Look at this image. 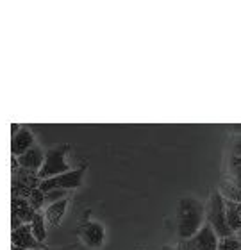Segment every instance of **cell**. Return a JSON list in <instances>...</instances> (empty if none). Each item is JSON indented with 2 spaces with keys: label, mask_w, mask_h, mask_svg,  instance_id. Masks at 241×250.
Segmentation results:
<instances>
[{
  "label": "cell",
  "mask_w": 241,
  "mask_h": 250,
  "mask_svg": "<svg viewBox=\"0 0 241 250\" xmlns=\"http://www.w3.org/2000/svg\"><path fill=\"white\" fill-rule=\"evenodd\" d=\"M205 224V206L195 197H182L175 211V232L181 241H189Z\"/></svg>",
  "instance_id": "1"
},
{
  "label": "cell",
  "mask_w": 241,
  "mask_h": 250,
  "mask_svg": "<svg viewBox=\"0 0 241 250\" xmlns=\"http://www.w3.org/2000/svg\"><path fill=\"white\" fill-rule=\"evenodd\" d=\"M205 206V222L211 225V229L215 230V234L220 238H225V236L234 234L227 224V216H225V198L220 193V189H211L209 197H207V202Z\"/></svg>",
  "instance_id": "2"
},
{
  "label": "cell",
  "mask_w": 241,
  "mask_h": 250,
  "mask_svg": "<svg viewBox=\"0 0 241 250\" xmlns=\"http://www.w3.org/2000/svg\"><path fill=\"white\" fill-rule=\"evenodd\" d=\"M72 146L68 143H59V145L48 146L45 148V159H43V167L41 170L36 173V177L40 181L48 177H56V175H61L64 172H70L72 170V165L68 163L66 156Z\"/></svg>",
  "instance_id": "3"
},
{
  "label": "cell",
  "mask_w": 241,
  "mask_h": 250,
  "mask_svg": "<svg viewBox=\"0 0 241 250\" xmlns=\"http://www.w3.org/2000/svg\"><path fill=\"white\" fill-rule=\"evenodd\" d=\"M86 170H88V165H80L79 168H72L70 172H64V173H61V175L43 179V181H40V184H38V189L43 193L72 191V189H77V188L82 186Z\"/></svg>",
  "instance_id": "4"
},
{
  "label": "cell",
  "mask_w": 241,
  "mask_h": 250,
  "mask_svg": "<svg viewBox=\"0 0 241 250\" xmlns=\"http://www.w3.org/2000/svg\"><path fill=\"white\" fill-rule=\"evenodd\" d=\"M77 240L80 245H84L89 250H100L105 243V227L99 220L89 218V211L84 214V218L80 220L79 227L75 230Z\"/></svg>",
  "instance_id": "5"
},
{
  "label": "cell",
  "mask_w": 241,
  "mask_h": 250,
  "mask_svg": "<svg viewBox=\"0 0 241 250\" xmlns=\"http://www.w3.org/2000/svg\"><path fill=\"white\" fill-rule=\"evenodd\" d=\"M11 243H13V247H16V249L20 250H38L45 247L34 238L29 224H23L18 229L11 230Z\"/></svg>",
  "instance_id": "6"
},
{
  "label": "cell",
  "mask_w": 241,
  "mask_h": 250,
  "mask_svg": "<svg viewBox=\"0 0 241 250\" xmlns=\"http://www.w3.org/2000/svg\"><path fill=\"white\" fill-rule=\"evenodd\" d=\"M43 159H45V150H43L40 145L31 146L25 154H21L20 157H16V165L25 170V172H31L36 175L43 167Z\"/></svg>",
  "instance_id": "7"
},
{
  "label": "cell",
  "mask_w": 241,
  "mask_h": 250,
  "mask_svg": "<svg viewBox=\"0 0 241 250\" xmlns=\"http://www.w3.org/2000/svg\"><path fill=\"white\" fill-rule=\"evenodd\" d=\"M36 213L38 211L31 208L27 198L13 197V225H11V230L18 229L23 224H31Z\"/></svg>",
  "instance_id": "8"
},
{
  "label": "cell",
  "mask_w": 241,
  "mask_h": 250,
  "mask_svg": "<svg viewBox=\"0 0 241 250\" xmlns=\"http://www.w3.org/2000/svg\"><path fill=\"white\" fill-rule=\"evenodd\" d=\"M34 145H36L34 132H32L29 127H23V125H21L20 130L13 134V140H11V154H13V157H20L21 154H25V152Z\"/></svg>",
  "instance_id": "9"
},
{
  "label": "cell",
  "mask_w": 241,
  "mask_h": 250,
  "mask_svg": "<svg viewBox=\"0 0 241 250\" xmlns=\"http://www.w3.org/2000/svg\"><path fill=\"white\" fill-rule=\"evenodd\" d=\"M188 243L195 250H218V236L215 234V230L211 229V225L205 222L202 225V229Z\"/></svg>",
  "instance_id": "10"
},
{
  "label": "cell",
  "mask_w": 241,
  "mask_h": 250,
  "mask_svg": "<svg viewBox=\"0 0 241 250\" xmlns=\"http://www.w3.org/2000/svg\"><path fill=\"white\" fill-rule=\"evenodd\" d=\"M70 202H72V198L64 197V198H59V200H56V202H52V204H48L47 208H45V211H43V216H45L47 225H50V227H59L64 218V214H66V211H68Z\"/></svg>",
  "instance_id": "11"
},
{
  "label": "cell",
  "mask_w": 241,
  "mask_h": 250,
  "mask_svg": "<svg viewBox=\"0 0 241 250\" xmlns=\"http://www.w3.org/2000/svg\"><path fill=\"white\" fill-rule=\"evenodd\" d=\"M225 216L231 230L236 234L238 230L241 229V213L240 209H238V204L232 202V200H227V198H225Z\"/></svg>",
  "instance_id": "12"
},
{
  "label": "cell",
  "mask_w": 241,
  "mask_h": 250,
  "mask_svg": "<svg viewBox=\"0 0 241 250\" xmlns=\"http://www.w3.org/2000/svg\"><path fill=\"white\" fill-rule=\"evenodd\" d=\"M29 225H31V230H32V234H34V238L43 245V243L47 241V222H45L43 211H38Z\"/></svg>",
  "instance_id": "13"
},
{
  "label": "cell",
  "mask_w": 241,
  "mask_h": 250,
  "mask_svg": "<svg viewBox=\"0 0 241 250\" xmlns=\"http://www.w3.org/2000/svg\"><path fill=\"white\" fill-rule=\"evenodd\" d=\"M240 249H241V241L238 238V234L225 236V238L218 240V250H240Z\"/></svg>",
  "instance_id": "14"
},
{
  "label": "cell",
  "mask_w": 241,
  "mask_h": 250,
  "mask_svg": "<svg viewBox=\"0 0 241 250\" xmlns=\"http://www.w3.org/2000/svg\"><path fill=\"white\" fill-rule=\"evenodd\" d=\"M229 148H231V156L241 157V134H231V140H229Z\"/></svg>",
  "instance_id": "15"
},
{
  "label": "cell",
  "mask_w": 241,
  "mask_h": 250,
  "mask_svg": "<svg viewBox=\"0 0 241 250\" xmlns=\"http://www.w3.org/2000/svg\"><path fill=\"white\" fill-rule=\"evenodd\" d=\"M241 173V157L231 156V163H229V175H238Z\"/></svg>",
  "instance_id": "16"
},
{
  "label": "cell",
  "mask_w": 241,
  "mask_h": 250,
  "mask_svg": "<svg viewBox=\"0 0 241 250\" xmlns=\"http://www.w3.org/2000/svg\"><path fill=\"white\" fill-rule=\"evenodd\" d=\"M227 181H229L232 186L241 188V173H238V175H227Z\"/></svg>",
  "instance_id": "17"
},
{
  "label": "cell",
  "mask_w": 241,
  "mask_h": 250,
  "mask_svg": "<svg viewBox=\"0 0 241 250\" xmlns=\"http://www.w3.org/2000/svg\"><path fill=\"white\" fill-rule=\"evenodd\" d=\"M77 247V243H72V245H66V247H59V249H54V247H43V249H38V250H74Z\"/></svg>",
  "instance_id": "18"
},
{
  "label": "cell",
  "mask_w": 241,
  "mask_h": 250,
  "mask_svg": "<svg viewBox=\"0 0 241 250\" xmlns=\"http://www.w3.org/2000/svg\"><path fill=\"white\" fill-rule=\"evenodd\" d=\"M179 250H195V249H193L191 245H189L188 241H182V247H181Z\"/></svg>",
  "instance_id": "19"
},
{
  "label": "cell",
  "mask_w": 241,
  "mask_h": 250,
  "mask_svg": "<svg viewBox=\"0 0 241 250\" xmlns=\"http://www.w3.org/2000/svg\"><path fill=\"white\" fill-rule=\"evenodd\" d=\"M162 250H179V249H175V247H164Z\"/></svg>",
  "instance_id": "20"
},
{
  "label": "cell",
  "mask_w": 241,
  "mask_h": 250,
  "mask_svg": "<svg viewBox=\"0 0 241 250\" xmlns=\"http://www.w3.org/2000/svg\"><path fill=\"white\" fill-rule=\"evenodd\" d=\"M234 129H238V130H240V134H241V125H234Z\"/></svg>",
  "instance_id": "21"
},
{
  "label": "cell",
  "mask_w": 241,
  "mask_h": 250,
  "mask_svg": "<svg viewBox=\"0 0 241 250\" xmlns=\"http://www.w3.org/2000/svg\"><path fill=\"white\" fill-rule=\"evenodd\" d=\"M236 234H238V238H240V241H241V229H240V230H238Z\"/></svg>",
  "instance_id": "22"
},
{
  "label": "cell",
  "mask_w": 241,
  "mask_h": 250,
  "mask_svg": "<svg viewBox=\"0 0 241 250\" xmlns=\"http://www.w3.org/2000/svg\"><path fill=\"white\" fill-rule=\"evenodd\" d=\"M238 209H240V213H241V202H238Z\"/></svg>",
  "instance_id": "23"
},
{
  "label": "cell",
  "mask_w": 241,
  "mask_h": 250,
  "mask_svg": "<svg viewBox=\"0 0 241 250\" xmlns=\"http://www.w3.org/2000/svg\"><path fill=\"white\" fill-rule=\"evenodd\" d=\"M13 250H20V249H16V247H13Z\"/></svg>",
  "instance_id": "24"
},
{
  "label": "cell",
  "mask_w": 241,
  "mask_h": 250,
  "mask_svg": "<svg viewBox=\"0 0 241 250\" xmlns=\"http://www.w3.org/2000/svg\"><path fill=\"white\" fill-rule=\"evenodd\" d=\"M240 250H241V249H240Z\"/></svg>",
  "instance_id": "25"
}]
</instances>
